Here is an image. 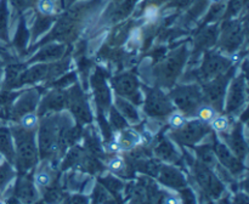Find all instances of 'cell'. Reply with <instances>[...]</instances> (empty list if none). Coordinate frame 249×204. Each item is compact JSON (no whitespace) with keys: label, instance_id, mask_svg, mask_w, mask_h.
I'll return each mask as SVG.
<instances>
[{"label":"cell","instance_id":"6da1fadb","mask_svg":"<svg viewBox=\"0 0 249 204\" xmlns=\"http://www.w3.org/2000/svg\"><path fill=\"white\" fill-rule=\"evenodd\" d=\"M189 119L186 118L185 114H182L181 112H173L169 117H168V124L172 126L173 129H177V130H180V129H184L186 126Z\"/></svg>","mask_w":249,"mask_h":204},{"label":"cell","instance_id":"7a4b0ae2","mask_svg":"<svg viewBox=\"0 0 249 204\" xmlns=\"http://www.w3.org/2000/svg\"><path fill=\"white\" fill-rule=\"evenodd\" d=\"M34 182L39 187H49L53 182V175L49 170H39L34 176Z\"/></svg>","mask_w":249,"mask_h":204},{"label":"cell","instance_id":"3957f363","mask_svg":"<svg viewBox=\"0 0 249 204\" xmlns=\"http://www.w3.org/2000/svg\"><path fill=\"white\" fill-rule=\"evenodd\" d=\"M212 128L214 129L218 133H225L229 130V126H230V121H229L228 117L225 116H215L211 120Z\"/></svg>","mask_w":249,"mask_h":204},{"label":"cell","instance_id":"277c9868","mask_svg":"<svg viewBox=\"0 0 249 204\" xmlns=\"http://www.w3.org/2000/svg\"><path fill=\"white\" fill-rule=\"evenodd\" d=\"M216 116L215 111L212 106H202L197 111V117L204 123H211L212 119Z\"/></svg>","mask_w":249,"mask_h":204},{"label":"cell","instance_id":"5b68a950","mask_svg":"<svg viewBox=\"0 0 249 204\" xmlns=\"http://www.w3.org/2000/svg\"><path fill=\"white\" fill-rule=\"evenodd\" d=\"M36 7H38L39 12L43 15H53L56 12L55 2L53 0H39L38 4H36Z\"/></svg>","mask_w":249,"mask_h":204},{"label":"cell","instance_id":"8992f818","mask_svg":"<svg viewBox=\"0 0 249 204\" xmlns=\"http://www.w3.org/2000/svg\"><path fill=\"white\" fill-rule=\"evenodd\" d=\"M107 168L113 172H121L122 170L125 169V160L121 155H116V157L111 158L107 163Z\"/></svg>","mask_w":249,"mask_h":204},{"label":"cell","instance_id":"52a82bcc","mask_svg":"<svg viewBox=\"0 0 249 204\" xmlns=\"http://www.w3.org/2000/svg\"><path fill=\"white\" fill-rule=\"evenodd\" d=\"M38 116L34 113H27L21 118V126L26 130H32L38 125Z\"/></svg>","mask_w":249,"mask_h":204},{"label":"cell","instance_id":"ba28073f","mask_svg":"<svg viewBox=\"0 0 249 204\" xmlns=\"http://www.w3.org/2000/svg\"><path fill=\"white\" fill-rule=\"evenodd\" d=\"M158 15H160V12H158L157 6H155V5L148 6L147 9L145 10V12H143V17H145L146 21L148 22H155L156 19L158 18Z\"/></svg>","mask_w":249,"mask_h":204},{"label":"cell","instance_id":"9c48e42d","mask_svg":"<svg viewBox=\"0 0 249 204\" xmlns=\"http://www.w3.org/2000/svg\"><path fill=\"white\" fill-rule=\"evenodd\" d=\"M106 148H107V151L111 153H119V152H122V151H124L121 143L116 140L109 141V142L106 145Z\"/></svg>","mask_w":249,"mask_h":204},{"label":"cell","instance_id":"30bf717a","mask_svg":"<svg viewBox=\"0 0 249 204\" xmlns=\"http://www.w3.org/2000/svg\"><path fill=\"white\" fill-rule=\"evenodd\" d=\"M163 204H182L181 199L178 196H173V194H169V196H165L164 199H163Z\"/></svg>","mask_w":249,"mask_h":204},{"label":"cell","instance_id":"8fae6325","mask_svg":"<svg viewBox=\"0 0 249 204\" xmlns=\"http://www.w3.org/2000/svg\"><path fill=\"white\" fill-rule=\"evenodd\" d=\"M131 39H133V41H136V43H139V41L141 40V34L139 29L133 31V33H131Z\"/></svg>","mask_w":249,"mask_h":204},{"label":"cell","instance_id":"7c38bea8","mask_svg":"<svg viewBox=\"0 0 249 204\" xmlns=\"http://www.w3.org/2000/svg\"><path fill=\"white\" fill-rule=\"evenodd\" d=\"M4 162H5V154L2 152H0V167L4 164Z\"/></svg>","mask_w":249,"mask_h":204},{"label":"cell","instance_id":"4fadbf2b","mask_svg":"<svg viewBox=\"0 0 249 204\" xmlns=\"http://www.w3.org/2000/svg\"><path fill=\"white\" fill-rule=\"evenodd\" d=\"M209 2H212V4H218V2H220L221 0H208Z\"/></svg>","mask_w":249,"mask_h":204},{"label":"cell","instance_id":"5bb4252c","mask_svg":"<svg viewBox=\"0 0 249 204\" xmlns=\"http://www.w3.org/2000/svg\"><path fill=\"white\" fill-rule=\"evenodd\" d=\"M1 90H2V83L0 82V91H1Z\"/></svg>","mask_w":249,"mask_h":204},{"label":"cell","instance_id":"9a60e30c","mask_svg":"<svg viewBox=\"0 0 249 204\" xmlns=\"http://www.w3.org/2000/svg\"><path fill=\"white\" fill-rule=\"evenodd\" d=\"M0 204H5V203H4V202H2V201H1V199H0Z\"/></svg>","mask_w":249,"mask_h":204}]
</instances>
